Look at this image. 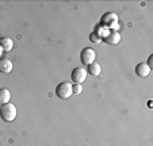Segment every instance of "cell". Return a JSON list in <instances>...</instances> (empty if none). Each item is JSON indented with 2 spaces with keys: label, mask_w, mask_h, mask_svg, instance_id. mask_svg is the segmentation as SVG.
<instances>
[{
  "label": "cell",
  "mask_w": 153,
  "mask_h": 146,
  "mask_svg": "<svg viewBox=\"0 0 153 146\" xmlns=\"http://www.w3.org/2000/svg\"><path fill=\"white\" fill-rule=\"evenodd\" d=\"M16 107L15 104L12 103H7V104H3V106H0V116L4 122H12V120L16 118Z\"/></svg>",
  "instance_id": "obj_1"
},
{
  "label": "cell",
  "mask_w": 153,
  "mask_h": 146,
  "mask_svg": "<svg viewBox=\"0 0 153 146\" xmlns=\"http://www.w3.org/2000/svg\"><path fill=\"white\" fill-rule=\"evenodd\" d=\"M56 95L62 100H67L73 95L72 91V84L68 81H61L57 87H56Z\"/></svg>",
  "instance_id": "obj_2"
},
{
  "label": "cell",
  "mask_w": 153,
  "mask_h": 146,
  "mask_svg": "<svg viewBox=\"0 0 153 146\" xmlns=\"http://www.w3.org/2000/svg\"><path fill=\"white\" fill-rule=\"evenodd\" d=\"M102 24L108 27V29H114V31H115L118 29V16H117V14H114V12L104 14L103 18H102Z\"/></svg>",
  "instance_id": "obj_3"
},
{
  "label": "cell",
  "mask_w": 153,
  "mask_h": 146,
  "mask_svg": "<svg viewBox=\"0 0 153 146\" xmlns=\"http://www.w3.org/2000/svg\"><path fill=\"white\" fill-rule=\"evenodd\" d=\"M95 57H96L95 50L91 47H84L80 53V61H81V64L85 66L95 62Z\"/></svg>",
  "instance_id": "obj_4"
},
{
  "label": "cell",
  "mask_w": 153,
  "mask_h": 146,
  "mask_svg": "<svg viewBox=\"0 0 153 146\" xmlns=\"http://www.w3.org/2000/svg\"><path fill=\"white\" fill-rule=\"evenodd\" d=\"M87 70L84 68H75L72 70V73H71V79H72V81L75 84H81L83 81H85L87 79Z\"/></svg>",
  "instance_id": "obj_5"
},
{
  "label": "cell",
  "mask_w": 153,
  "mask_h": 146,
  "mask_svg": "<svg viewBox=\"0 0 153 146\" xmlns=\"http://www.w3.org/2000/svg\"><path fill=\"white\" fill-rule=\"evenodd\" d=\"M150 73V68L146 65V62H140L136 66V75L138 77H146Z\"/></svg>",
  "instance_id": "obj_6"
},
{
  "label": "cell",
  "mask_w": 153,
  "mask_h": 146,
  "mask_svg": "<svg viewBox=\"0 0 153 146\" xmlns=\"http://www.w3.org/2000/svg\"><path fill=\"white\" fill-rule=\"evenodd\" d=\"M12 61L8 58H0V72L1 73H10L12 72Z\"/></svg>",
  "instance_id": "obj_7"
},
{
  "label": "cell",
  "mask_w": 153,
  "mask_h": 146,
  "mask_svg": "<svg viewBox=\"0 0 153 146\" xmlns=\"http://www.w3.org/2000/svg\"><path fill=\"white\" fill-rule=\"evenodd\" d=\"M11 100V92L8 88H0V106L10 103Z\"/></svg>",
  "instance_id": "obj_8"
},
{
  "label": "cell",
  "mask_w": 153,
  "mask_h": 146,
  "mask_svg": "<svg viewBox=\"0 0 153 146\" xmlns=\"http://www.w3.org/2000/svg\"><path fill=\"white\" fill-rule=\"evenodd\" d=\"M119 41H121V34L118 31H111L104 38V42L110 43V45H117V43H119Z\"/></svg>",
  "instance_id": "obj_9"
},
{
  "label": "cell",
  "mask_w": 153,
  "mask_h": 146,
  "mask_svg": "<svg viewBox=\"0 0 153 146\" xmlns=\"http://www.w3.org/2000/svg\"><path fill=\"white\" fill-rule=\"evenodd\" d=\"M85 70H87V73L91 76H99L102 72V68L98 62H92V64H90V65H87Z\"/></svg>",
  "instance_id": "obj_10"
},
{
  "label": "cell",
  "mask_w": 153,
  "mask_h": 146,
  "mask_svg": "<svg viewBox=\"0 0 153 146\" xmlns=\"http://www.w3.org/2000/svg\"><path fill=\"white\" fill-rule=\"evenodd\" d=\"M0 47L3 49L4 52H11L14 47V42L11 38L6 37V38H0Z\"/></svg>",
  "instance_id": "obj_11"
},
{
  "label": "cell",
  "mask_w": 153,
  "mask_h": 146,
  "mask_svg": "<svg viewBox=\"0 0 153 146\" xmlns=\"http://www.w3.org/2000/svg\"><path fill=\"white\" fill-rule=\"evenodd\" d=\"M72 91H73V93L79 95L83 92V87H81V84H75V85H72Z\"/></svg>",
  "instance_id": "obj_12"
},
{
  "label": "cell",
  "mask_w": 153,
  "mask_h": 146,
  "mask_svg": "<svg viewBox=\"0 0 153 146\" xmlns=\"http://www.w3.org/2000/svg\"><path fill=\"white\" fill-rule=\"evenodd\" d=\"M91 42L92 43H99L100 42V38H98V34H96V33H92V34H91Z\"/></svg>",
  "instance_id": "obj_13"
},
{
  "label": "cell",
  "mask_w": 153,
  "mask_h": 146,
  "mask_svg": "<svg viewBox=\"0 0 153 146\" xmlns=\"http://www.w3.org/2000/svg\"><path fill=\"white\" fill-rule=\"evenodd\" d=\"M148 66H149L150 69H152V65H153V56H149V60H148Z\"/></svg>",
  "instance_id": "obj_14"
},
{
  "label": "cell",
  "mask_w": 153,
  "mask_h": 146,
  "mask_svg": "<svg viewBox=\"0 0 153 146\" xmlns=\"http://www.w3.org/2000/svg\"><path fill=\"white\" fill-rule=\"evenodd\" d=\"M1 52H3V49L0 47V58H1Z\"/></svg>",
  "instance_id": "obj_15"
}]
</instances>
